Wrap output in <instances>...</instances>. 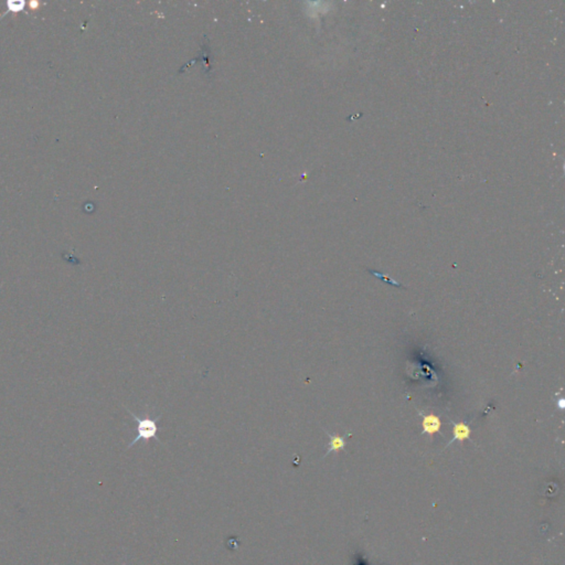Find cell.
<instances>
[{
  "label": "cell",
  "instance_id": "obj_3",
  "mask_svg": "<svg viewBox=\"0 0 565 565\" xmlns=\"http://www.w3.org/2000/svg\"><path fill=\"white\" fill-rule=\"evenodd\" d=\"M450 423H452L454 425L453 439H450V441L447 444V447L450 444H453L455 440L464 441L466 439H469L470 434H471V430L468 425H466V424L462 423V422L456 423V422H453V420H450Z\"/></svg>",
  "mask_w": 565,
  "mask_h": 565
},
{
  "label": "cell",
  "instance_id": "obj_5",
  "mask_svg": "<svg viewBox=\"0 0 565 565\" xmlns=\"http://www.w3.org/2000/svg\"><path fill=\"white\" fill-rule=\"evenodd\" d=\"M558 405H559L560 409H563L564 405H565V404H564V400H563V398H561V400H559V402H558Z\"/></svg>",
  "mask_w": 565,
  "mask_h": 565
},
{
  "label": "cell",
  "instance_id": "obj_1",
  "mask_svg": "<svg viewBox=\"0 0 565 565\" xmlns=\"http://www.w3.org/2000/svg\"><path fill=\"white\" fill-rule=\"evenodd\" d=\"M126 410L127 413L131 415V418L134 419L136 424H137V427H136V430H137V435H136L135 439L128 444L127 448L133 447V446L139 440L148 441L149 439H155L157 441H160V439L157 437V433H158L157 423H158L159 419H161V414L157 415L155 419H151L149 416V413H146L144 416H137L130 410L128 409Z\"/></svg>",
  "mask_w": 565,
  "mask_h": 565
},
{
  "label": "cell",
  "instance_id": "obj_4",
  "mask_svg": "<svg viewBox=\"0 0 565 565\" xmlns=\"http://www.w3.org/2000/svg\"><path fill=\"white\" fill-rule=\"evenodd\" d=\"M325 432H326V434L329 436V444H328V450H327V453H326V455L324 456V458L326 456H328L330 453H333V452L338 453V452H340V450L345 449L346 440L342 436L338 435V434L333 435V434H330L329 432H327L326 430H325Z\"/></svg>",
  "mask_w": 565,
  "mask_h": 565
},
{
  "label": "cell",
  "instance_id": "obj_2",
  "mask_svg": "<svg viewBox=\"0 0 565 565\" xmlns=\"http://www.w3.org/2000/svg\"><path fill=\"white\" fill-rule=\"evenodd\" d=\"M420 415H423V422H422V426H423V434H427V435H434L436 433H439L440 431V426H441V422L439 418L435 414H430V415H424L422 412H419Z\"/></svg>",
  "mask_w": 565,
  "mask_h": 565
}]
</instances>
